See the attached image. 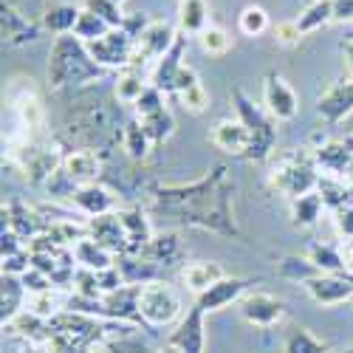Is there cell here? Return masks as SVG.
Segmentation results:
<instances>
[{
	"mask_svg": "<svg viewBox=\"0 0 353 353\" xmlns=\"http://www.w3.org/2000/svg\"><path fill=\"white\" fill-rule=\"evenodd\" d=\"M63 170L65 175L77 184H97L99 175L105 170V156L102 150H91V147H82V150H71L65 153V161H63Z\"/></svg>",
	"mask_w": 353,
	"mask_h": 353,
	"instance_id": "cell-13",
	"label": "cell"
},
{
	"mask_svg": "<svg viewBox=\"0 0 353 353\" xmlns=\"http://www.w3.org/2000/svg\"><path fill=\"white\" fill-rule=\"evenodd\" d=\"M285 353H328V345L316 342L305 328H291L288 342H285Z\"/></svg>",
	"mask_w": 353,
	"mask_h": 353,
	"instance_id": "cell-41",
	"label": "cell"
},
{
	"mask_svg": "<svg viewBox=\"0 0 353 353\" xmlns=\"http://www.w3.org/2000/svg\"><path fill=\"white\" fill-rule=\"evenodd\" d=\"M342 54H345V65H347V79H353V37L342 40Z\"/></svg>",
	"mask_w": 353,
	"mask_h": 353,
	"instance_id": "cell-48",
	"label": "cell"
},
{
	"mask_svg": "<svg viewBox=\"0 0 353 353\" xmlns=\"http://www.w3.org/2000/svg\"><path fill=\"white\" fill-rule=\"evenodd\" d=\"M316 192H319L322 203H325L331 212H339L342 207H350V203H353V195H350L347 181L345 179H334V175H319Z\"/></svg>",
	"mask_w": 353,
	"mask_h": 353,
	"instance_id": "cell-27",
	"label": "cell"
},
{
	"mask_svg": "<svg viewBox=\"0 0 353 353\" xmlns=\"http://www.w3.org/2000/svg\"><path fill=\"white\" fill-rule=\"evenodd\" d=\"M74 257H77V266L82 269H91V272H105L110 266H116V254L108 252L102 243H97L94 238H82L79 243L71 246Z\"/></svg>",
	"mask_w": 353,
	"mask_h": 353,
	"instance_id": "cell-25",
	"label": "cell"
},
{
	"mask_svg": "<svg viewBox=\"0 0 353 353\" xmlns=\"http://www.w3.org/2000/svg\"><path fill=\"white\" fill-rule=\"evenodd\" d=\"M184 51H187V34L184 32H179V37H175V43H172V48L161 57V60L153 65V71H150V85H156L159 91H164V94H175V85H179V79H181V74H184Z\"/></svg>",
	"mask_w": 353,
	"mask_h": 353,
	"instance_id": "cell-11",
	"label": "cell"
},
{
	"mask_svg": "<svg viewBox=\"0 0 353 353\" xmlns=\"http://www.w3.org/2000/svg\"><path fill=\"white\" fill-rule=\"evenodd\" d=\"M334 215H336V226H339V232L350 241V238H353V203H350V207H342V210L334 212Z\"/></svg>",
	"mask_w": 353,
	"mask_h": 353,
	"instance_id": "cell-46",
	"label": "cell"
},
{
	"mask_svg": "<svg viewBox=\"0 0 353 353\" xmlns=\"http://www.w3.org/2000/svg\"><path fill=\"white\" fill-rule=\"evenodd\" d=\"M181 3H184V0H181Z\"/></svg>",
	"mask_w": 353,
	"mask_h": 353,
	"instance_id": "cell-55",
	"label": "cell"
},
{
	"mask_svg": "<svg viewBox=\"0 0 353 353\" xmlns=\"http://www.w3.org/2000/svg\"><path fill=\"white\" fill-rule=\"evenodd\" d=\"M12 108L17 110V116H20V125L32 133V130H37V128H43V119H46V113H43V105H40V99H37V94L28 88V91H23V94H17L14 99H12Z\"/></svg>",
	"mask_w": 353,
	"mask_h": 353,
	"instance_id": "cell-29",
	"label": "cell"
},
{
	"mask_svg": "<svg viewBox=\"0 0 353 353\" xmlns=\"http://www.w3.org/2000/svg\"><path fill=\"white\" fill-rule=\"evenodd\" d=\"M334 23V0H314L311 6L303 9V14L297 17V26L303 34H311V32H319L322 26Z\"/></svg>",
	"mask_w": 353,
	"mask_h": 353,
	"instance_id": "cell-33",
	"label": "cell"
},
{
	"mask_svg": "<svg viewBox=\"0 0 353 353\" xmlns=\"http://www.w3.org/2000/svg\"><path fill=\"white\" fill-rule=\"evenodd\" d=\"M232 192L234 184L229 181V170L215 167L210 175L192 184L153 187L150 201L167 218L221 234H238V223L232 218Z\"/></svg>",
	"mask_w": 353,
	"mask_h": 353,
	"instance_id": "cell-1",
	"label": "cell"
},
{
	"mask_svg": "<svg viewBox=\"0 0 353 353\" xmlns=\"http://www.w3.org/2000/svg\"><path fill=\"white\" fill-rule=\"evenodd\" d=\"M105 77V68L91 57L88 46L77 34L54 37L48 51V85L51 88H71L97 82Z\"/></svg>",
	"mask_w": 353,
	"mask_h": 353,
	"instance_id": "cell-2",
	"label": "cell"
},
{
	"mask_svg": "<svg viewBox=\"0 0 353 353\" xmlns=\"http://www.w3.org/2000/svg\"><path fill=\"white\" fill-rule=\"evenodd\" d=\"M3 229H12L28 243L40 238V234H46L48 218H43V212H37L34 207H26L23 201H9L3 203Z\"/></svg>",
	"mask_w": 353,
	"mask_h": 353,
	"instance_id": "cell-12",
	"label": "cell"
},
{
	"mask_svg": "<svg viewBox=\"0 0 353 353\" xmlns=\"http://www.w3.org/2000/svg\"><path fill=\"white\" fill-rule=\"evenodd\" d=\"M252 285V280H241V277H223L221 283H215L207 294H201V297L195 300L198 308L203 311H218V308H226L229 303L241 300L243 291Z\"/></svg>",
	"mask_w": 353,
	"mask_h": 353,
	"instance_id": "cell-20",
	"label": "cell"
},
{
	"mask_svg": "<svg viewBox=\"0 0 353 353\" xmlns=\"http://www.w3.org/2000/svg\"><path fill=\"white\" fill-rule=\"evenodd\" d=\"M139 314H141V322H147V325H170V322L181 316V297L175 294L170 283L153 280L141 285Z\"/></svg>",
	"mask_w": 353,
	"mask_h": 353,
	"instance_id": "cell-6",
	"label": "cell"
},
{
	"mask_svg": "<svg viewBox=\"0 0 353 353\" xmlns=\"http://www.w3.org/2000/svg\"><path fill=\"white\" fill-rule=\"evenodd\" d=\"M139 297H141V285H122L119 291H110L102 297V311L110 319H141Z\"/></svg>",
	"mask_w": 353,
	"mask_h": 353,
	"instance_id": "cell-22",
	"label": "cell"
},
{
	"mask_svg": "<svg viewBox=\"0 0 353 353\" xmlns=\"http://www.w3.org/2000/svg\"><path fill=\"white\" fill-rule=\"evenodd\" d=\"M277 272H280L283 277H288V280H303V283H308L311 277L322 274V272L314 266V263L308 260V254H305V257H297V254L283 257L280 266H277Z\"/></svg>",
	"mask_w": 353,
	"mask_h": 353,
	"instance_id": "cell-37",
	"label": "cell"
},
{
	"mask_svg": "<svg viewBox=\"0 0 353 353\" xmlns=\"http://www.w3.org/2000/svg\"><path fill=\"white\" fill-rule=\"evenodd\" d=\"M156 353H181V350L172 347V345H167V347H161V350H156Z\"/></svg>",
	"mask_w": 353,
	"mask_h": 353,
	"instance_id": "cell-49",
	"label": "cell"
},
{
	"mask_svg": "<svg viewBox=\"0 0 353 353\" xmlns=\"http://www.w3.org/2000/svg\"><path fill=\"white\" fill-rule=\"evenodd\" d=\"M212 144L223 153L246 156L249 144H252V136H249V128L241 119H223V122H218L212 128Z\"/></svg>",
	"mask_w": 353,
	"mask_h": 353,
	"instance_id": "cell-19",
	"label": "cell"
},
{
	"mask_svg": "<svg viewBox=\"0 0 353 353\" xmlns=\"http://www.w3.org/2000/svg\"><path fill=\"white\" fill-rule=\"evenodd\" d=\"M12 153H14L17 164H20V170L26 172V179L32 184H37V187H46L48 179L65 161V156L57 150V147L40 144V141H32V139H26L23 144H14Z\"/></svg>",
	"mask_w": 353,
	"mask_h": 353,
	"instance_id": "cell-5",
	"label": "cell"
},
{
	"mask_svg": "<svg viewBox=\"0 0 353 353\" xmlns=\"http://www.w3.org/2000/svg\"><path fill=\"white\" fill-rule=\"evenodd\" d=\"M198 40H201V48L207 51V54H212V57H223V54L232 48V40H229V34L223 32V28H218V26L203 28Z\"/></svg>",
	"mask_w": 353,
	"mask_h": 353,
	"instance_id": "cell-42",
	"label": "cell"
},
{
	"mask_svg": "<svg viewBox=\"0 0 353 353\" xmlns=\"http://www.w3.org/2000/svg\"><path fill=\"white\" fill-rule=\"evenodd\" d=\"M179 26H181L184 34L201 37L203 28H210L207 0H184V3H181V14H179Z\"/></svg>",
	"mask_w": 353,
	"mask_h": 353,
	"instance_id": "cell-32",
	"label": "cell"
},
{
	"mask_svg": "<svg viewBox=\"0 0 353 353\" xmlns=\"http://www.w3.org/2000/svg\"><path fill=\"white\" fill-rule=\"evenodd\" d=\"M82 9L99 14V17L108 20L113 28H122V26H125V17H128V14L122 12V6L116 3V0H82Z\"/></svg>",
	"mask_w": 353,
	"mask_h": 353,
	"instance_id": "cell-39",
	"label": "cell"
},
{
	"mask_svg": "<svg viewBox=\"0 0 353 353\" xmlns=\"http://www.w3.org/2000/svg\"><path fill=\"white\" fill-rule=\"evenodd\" d=\"M175 37H179V32H175L170 23H161V20L150 23V26L144 28V34L136 40V51H133L130 68L133 71H141V65H147V63H159L161 57L172 48Z\"/></svg>",
	"mask_w": 353,
	"mask_h": 353,
	"instance_id": "cell-8",
	"label": "cell"
},
{
	"mask_svg": "<svg viewBox=\"0 0 353 353\" xmlns=\"http://www.w3.org/2000/svg\"><path fill=\"white\" fill-rule=\"evenodd\" d=\"M116 3H119V6H125V3H128V0H116Z\"/></svg>",
	"mask_w": 353,
	"mask_h": 353,
	"instance_id": "cell-52",
	"label": "cell"
},
{
	"mask_svg": "<svg viewBox=\"0 0 353 353\" xmlns=\"http://www.w3.org/2000/svg\"><path fill=\"white\" fill-rule=\"evenodd\" d=\"M322 210H325V203H322L319 192L314 190L308 195H300V198L291 201V221H294V226L308 229L322 218Z\"/></svg>",
	"mask_w": 353,
	"mask_h": 353,
	"instance_id": "cell-30",
	"label": "cell"
},
{
	"mask_svg": "<svg viewBox=\"0 0 353 353\" xmlns=\"http://www.w3.org/2000/svg\"><path fill=\"white\" fill-rule=\"evenodd\" d=\"M241 314L257 328H272L283 316V303L272 294H246L241 300Z\"/></svg>",
	"mask_w": 353,
	"mask_h": 353,
	"instance_id": "cell-18",
	"label": "cell"
},
{
	"mask_svg": "<svg viewBox=\"0 0 353 353\" xmlns=\"http://www.w3.org/2000/svg\"><path fill=\"white\" fill-rule=\"evenodd\" d=\"M82 9L71 6V3H54L43 12L40 23L46 32H51L54 37H60V34H74V28H77V20H79Z\"/></svg>",
	"mask_w": 353,
	"mask_h": 353,
	"instance_id": "cell-26",
	"label": "cell"
},
{
	"mask_svg": "<svg viewBox=\"0 0 353 353\" xmlns=\"http://www.w3.org/2000/svg\"><path fill=\"white\" fill-rule=\"evenodd\" d=\"M319 170H316V161H314V153L305 150H294V153H285L280 156L272 170H269V181L277 192H283L285 198H300V195H308L316 190L319 184Z\"/></svg>",
	"mask_w": 353,
	"mask_h": 353,
	"instance_id": "cell-3",
	"label": "cell"
},
{
	"mask_svg": "<svg viewBox=\"0 0 353 353\" xmlns=\"http://www.w3.org/2000/svg\"><path fill=\"white\" fill-rule=\"evenodd\" d=\"M0 34H3V46L20 48V46H28V43H37L40 40L43 23L28 20L12 3H0Z\"/></svg>",
	"mask_w": 353,
	"mask_h": 353,
	"instance_id": "cell-10",
	"label": "cell"
},
{
	"mask_svg": "<svg viewBox=\"0 0 353 353\" xmlns=\"http://www.w3.org/2000/svg\"><path fill=\"white\" fill-rule=\"evenodd\" d=\"M303 37H305V34L300 32L297 20H285V23H280V26L274 28V40H277L280 46H285V48L300 46V40H303Z\"/></svg>",
	"mask_w": 353,
	"mask_h": 353,
	"instance_id": "cell-45",
	"label": "cell"
},
{
	"mask_svg": "<svg viewBox=\"0 0 353 353\" xmlns=\"http://www.w3.org/2000/svg\"><path fill=\"white\" fill-rule=\"evenodd\" d=\"M110 28H113V26H110L108 20H102L99 14L82 9V14H79V20H77V28H74V34H77L82 43H94V40L105 37Z\"/></svg>",
	"mask_w": 353,
	"mask_h": 353,
	"instance_id": "cell-36",
	"label": "cell"
},
{
	"mask_svg": "<svg viewBox=\"0 0 353 353\" xmlns=\"http://www.w3.org/2000/svg\"><path fill=\"white\" fill-rule=\"evenodd\" d=\"M150 85V82H144L141 79V71H133V68H125L119 71V77H116V85H113V94L119 102L125 105H136L139 97L144 94V88Z\"/></svg>",
	"mask_w": 353,
	"mask_h": 353,
	"instance_id": "cell-34",
	"label": "cell"
},
{
	"mask_svg": "<svg viewBox=\"0 0 353 353\" xmlns=\"http://www.w3.org/2000/svg\"><path fill=\"white\" fill-rule=\"evenodd\" d=\"M308 260L314 263L322 274H342V277L350 274V266L345 263V257L334 246H328V243H314L308 249Z\"/></svg>",
	"mask_w": 353,
	"mask_h": 353,
	"instance_id": "cell-31",
	"label": "cell"
},
{
	"mask_svg": "<svg viewBox=\"0 0 353 353\" xmlns=\"http://www.w3.org/2000/svg\"><path fill=\"white\" fill-rule=\"evenodd\" d=\"M74 210H79L85 218H97V215H108V212H116V195L102 187L99 181L97 184H82L77 187L74 198L68 201Z\"/></svg>",
	"mask_w": 353,
	"mask_h": 353,
	"instance_id": "cell-17",
	"label": "cell"
},
{
	"mask_svg": "<svg viewBox=\"0 0 353 353\" xmlns=\"http://www.w3.org/2000/svg\"><path fill=\"white\" fill-rule=\"evenodd\" d=\"M181 254H184V249H181V241L175 232H156L141 252V257L159 263V266H175V260H181Z\"/></svg>",
	"mask_w": 353,
	"mask_h": 353,
	"instance_id": "cell-24",
	"label": "cell"
},
{
	"mask_svg": "<svg viewBox=\"0 0 353 353\" xmlns=\"http://www.w3.org/2000/svg\"><path fill=\"white\" fill-rule=\"evenodd\" d=\"M20 353H40V350H37V347H34V345H26V347H23V350H20Z\"/></svg>",
	"mask_w": 353,
	"mask_h": 353,
	"instance_id": "cell-51",
	"label": "cell"
},
{
	"mask_svg": "<svg viewBox=\"0 0 353 353\" xmlns=\"http://www.w3.org/2000/svg\"><path fill=\"white\" fill-rule=\"evenodd\" d=\"M3 3H12V6H14V3H17V0H3Z\"/></svg>",
	"mask_w": 353,
	"mask_h": 353,
	"instance_id": "cell-53",
	"label": "cell"
},
{
	"mask_svg": "<svg viewBox=\"0 0 353 353\" xmlns=\"http://www.w3.org/2000/svg\"><path fill=\"white\" fill-rule=\"evenodd\" d=\"M345 179H347V187H350V195H353V167H350V172L345 175Z\"/></svg>",
	"mask_w": 353,
	"mask_h": 353,
	"instance_id": "cell-50",
	"label": "cell"
},
{
	"mask_svg": "<svg viewBox=\"0 0 353 353\" xmlns=\"http://www.w3.org/2000/svg\"><path fill=\"white\" fill-rule=\"evenodd\" d=\"M353 20V0H334V23Z\"/></svg>",
	"mask_w": 353,
	"mask_h": 353,
	"instance_id": "cell-47",
	"label": "cell"
},
{
	"mask_svg": "<svg viewBox=\"0 0 353 353\" xmlns=\"http://www.w3.org/2000/svg\"><path fill=\"white\" fill-rule=\"evenodd\" d=\"M85 223H88V238H94L97 243H102L116 257L128 252V234H125V229L119 223V215H116V212L88 218Z\"/></svg>",
	"mask_w": 353,
	"mask_h": 353,
	"instance_id": "cell-16",
	"label": "cell"
},
{
	"mask_svg": "<svg viewBox=\"0 0 353 353\" xmlns=\"http://www.w3.org/2000/svg\"><path fill=\"white\" fill-rule=\"evenodd\" d=\"M203 314H207V311L192 305V311L181 319L179 331L170 336V345L179 347L181 353H203V322H201Z\"/></svg>",
	"mask_w": 353,
	"mask_h": 353,
	"instance_id": "cell-21",
	"label": "cell"
},
{
	"mask_svg": "<svg viewBox=\"0 0 353 353\" xmlns=\"http://www.w3.org/2000/svg\"><path fill=\"white\" fill-rule=\"evenodd\" d=\"M263 110L274 122H291L300 110V99L294 94V88L277 74H269L266 82H263Z\"/></svg>",
	"mask_w": 353,
	"mask_h": 353,
	"instance_id": "cell-9",
	"label": "cell"
},
{
	"mask_svg": "<svg viewBox=\"0 0 353 353\" xmlns=\"http://www.w3.org/2000/svg\"><path fill=\"white\" fill-rule=\"evenodd\" d=\"M136 119H139V116H136ZM141 125H144L147 136L153 139V144H164L172 136V130H175V119H172V113L167 108L153 113V116H147V119H141Z\"/></svg>",
	"mask_w": 353,
	"mask_h": 353,
	"instance_id": "cell-38",
	"label": "cell"
},
{
	"mask_svg": "<svg viewBox=\"0 0 353 353\" xmlns=\"http://www.w3.org/2000/svg\"><path fill=\"white\" fill-rule=\"evenodd\" d=\"M232 105H234V113H238V119L249 128V136H252V144H249V153L243 159L249 161H263L272 156V147L277 141V128H274V119L260 110L241 88H234L232 91Z\"/></svg>",
	"mask_w": 353,
	"mask_h": 353,
	"instance_id": "cell-4",
	"label": "cell"
},
{
	"mask_svg": "<svg viewBox=\"0 0 353 353\" xmlns=\"http://www.w3.org/2000/svg\"><path fill=\"white\" fill-rule=\"evenodd\" d=\"M238 26H241V32L246 37H257V34H263L269 28V14H266V9H260V6H246L241 12V17H238Z\"/></svg>",
	"mask_w": 353,
	"mask_h": 353,
	"instance_id": "cell-40",
	"label": "cell"
},
{
	"mask_svg": "<svg viewBox=\"0 0 353 353\" xmlns=\"http://www.w3.org/2000/svg\"><path fill=\"white\" fill-rule=\"evenodd\" d=\"M164 91H159L156 85H147L144 88V94L139 97V102L133 105L136 108V116L139 119H147V116H153V113H159V110H164L167 105H164Z\"/></svg>",
	"mask_w": 353,
	"mask_h": 353,
	"instance_id": "cell-43",
	"label": "cell"
},
{
	"mask_svg": "<svg viewBox=\"0 0 353 353\" xmlns=\"http://www.w3.org/2000/svg\"><path fill=\"white\" fill-rule=\"evenodd\" d=\"M316 170H322V175H334V179H345L353 167V136L339 139V141H328L319 150H311Z\"/></svg>",
	"mask_w": 353,
	"mask_h": 353,
	"instance_id": "cell-14",
	"label": "cell"
},
{
	"mask_svg": "<svg viewBox=\"0 0 353 353\" xmlns=\"http://www.w3.org/2000/svg\"><path fill=\"white\" fill-rule=\"evenodd\" d=\"M91 353H108V350H91Z\"/></svg>",
	"mask_w": 353,
	"mask_h": 353,
	"instance_id": "cell-54",
	"label": "cell"
},
{
	"mask_svg": "<svg viewBox=\"0 0 353 353\" xmlns=\"http://www.w3.org/2000/svg\"><path fill=\"white\" fill-rule=\"evenodd\" d=\"M179 99H181V108L190 110V113H203V110L210 108V91L201 82L192 85V88H187L184 94H179Z\"/></svg>",
	"mask_w": 353,
	"mask_h": 353,
	"instance_id": "cell-44",
	"label": "cell"
},
{
	"mask_svg": "<svg viewBox=\"0 0 353 353\" xmlns=\"http://www.w3.org/2000/svg\"><path fill=\"white\" fill-rule=\"evenodd\" d=\"M226 277V272H223V266L221 263H210V260H201V263H190V266H184V272H181V280L187 283V288L192 291V294H207L215 283H221Z\"/></svg>",
	"mask_w": 353,
	"mask_h": 353,
	"instance_id": "cell-23",
	"label": "cell"
},
{
	"mask_svg": "<svg viewBox=\"0 0 353 353\" xmlns=\"http://www.w3.org/2000/svg\"><path fill=\"white\" fill-rule=\"evenodd\" d=\"M26 285L20 277H12V274H3V325L12 322L17 314H20V305H23V297H26Z\"/></svg>",
	"mask_w": 353,
	"mask_h": 353,
	"instance_id": "cell-35",
	"label": "cell"
},
{
	"mask_svg": "<svg viewBox=\"0 0 353 353\" xmlns=\"http://www.w3.org/2000/svg\"><path fill=\"white\" fill-rule=\"evenodd\" d=\"M316 113L328 125H339L345 116H350L353 113V79H342V82L331 85L328 91L319 97Z\"/></svg>",
	"mask_w": 353,
	"mask_h": 353,
	"instance_id": "cell-15",
	"label": "cell"
},
{
	"mask_svg": "<svg viewBox=\"0 0 353 353\" xmlns=\"http://www.w3.org/2000/svg\"><path fill=\"white\" fill-rule=\"evenodd\" d=\"M122 147L128 150V156L133 161H144L156 144H153L150 136H147L141 119H130V122H125V130H122Z\"/></svg>",
	"mask_w": 353,
	"mask_h": 353,
	"instance_id": "cell-28",
	"label": "cell"
},
{
	"mask_svg": "<svg viewBox=\"0 0 353 353\" xmlns=\"http://www.w3.org/2000/svg\"><path fill=\"white\" fill-rule=\"evenodd\" d=\"M91 51L94 60L108 71V68H130L133 63V51H136V40L125 32V28H110V32L94 43H85Z\"/></svg>",
	"mask_w": 353,
	"mask_h": 353,
	"instance_id": "cell-7",
	"label": "cell"
}]
</instances>
